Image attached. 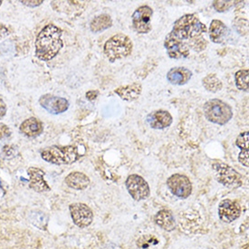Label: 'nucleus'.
<instances>
[{"label": "nucleus", "mask_w": 249, "mask_h": 249, "mask_svg": "<svg viewBox=\"0 0 249 249\" xmlns=\"http://www.w3.org/2000/svg\"><path fill=\"white\" fill-rule=\"evenodd\" d=\"M142 92V86L140 83H132L131 85L120 86L114 90L119 97L126 102H133L137 100Z\"/></svg>", "instance_id": "nucleus-17"}, {"label": "nucleus", "mask_w": 249, "mask_h": 249, "mask_svg": "<svg viewBox=\"0 0 249 249\" xmlns=\"http://www.w3.org/2000/svg\"><path fill=\"white\" fill-rule=\"evenodd\" d=\"M212 169L216 174V180L225 187L236 189L242 186V176L229 164L215 161L212 164Z\"/></svg>", "instance_id": "nucleus-6"}, {"label": "nucleus", "mask_w": 249, "mask_h": 249, "mask_svg": "<svg viewBox=\"0 0 249 249\" xmlns=\"http://www.w3.org/2000/svg\"><path fill=\"white\" fill-rule=\"evenodd\" d=\"M207 32V26L195 14H186L175 21L171 36L189 47L190 42L202 36Z\"/></svg>", "instance_id": "nucleus-2"}, {"label": "nucleus", "mask_w": 249, "mask_h": 249, "mask_svg": "<svg viewBox=\"0 0 249 249\" xmlns=\"http://www.w3.org/2000/svg\"><path fill=\"white\" fill-rule=\"evenodd\" d=\"M192 77V72L186 67H174L167 73V80L171 85L184 86Z\"/></svg>", "instance_id": "nucleus-16"}, {"label": "nucleus", "mask_w": 249, "mask_h": 249, "mask_svg": "<svg viewBox=\"0 0 249 249\" xmlns=\"http://www.w3.org/2000/svg\"><path fill=\"white\" fill-rule=\"evenodd\" d=\"M10 135V130L7 125L0 124V140L8 137Z\"/></svg>", "instance_id": "nucleus-30"}, {"label": "nucleus", "mask_w": 249, "mask_h": 249, "mask_svg": "<svg viewBox=\"0 0 249 249\" xmlns=\"http://www.w3.org/2000/svg\"><path fill=\"white\" fill-rule=\"evenodd\" d=\"M153 9L149 6H141L132 14V26L135 31L140 34L150 33L152 29L151 18Z\"/></svg>", "instance_id": "nucleus-8"}, {"label": "nucleus", "mask_w": 249, "mask_h": 249, "mask_svg": "<svg viewBox=\"0 0 249 249\" xmlns=\"http://www.w3.org/2000/svg\"><path fill=\"white\" fill-rule=\"evenodd\" d=\"M133 50V43L124 34L119 33L112 36L105 42L104 53L110 62L124 59L131 55Z\"/></svg>", "instance_id": "nucleus-3"}, {"label": "nucleus", "mask_w": 249, "mask_h": 249, "mask_svg": "<svg viewBox=\"0 0 249 249\" xmlns=\"http://www.w3.org/2000/svg\"><path fill=\"white\" fill-rule=\"evenodd\" d=\"M167 186L171 193L179 198H188L192 192V184L190 178L183 174L176 173L167 180Z\"/></svg>", "instance_id": "nucleus-9"}, {"label": "nucleus", "mask_w": 249, "mask_h": 249, "mask_svg": "<svg viewBox=\"0 0 249 249\" xmlns=\"http://www.w3.org/2000/svg\"><path fill=\"white\" fill-rule=\"evenodd\" d=\"M241 215V207L236 201L224 199L218 206L219 218L226 223L235 221Z\"/></svg>", "instance_id": "nucleus-13"}, {"label": "nucleus", "mask_w": 249, "mask_h": 249, "mask_svg": "<svg viewBox=\"0 0 249 249\" xmlns=\"http://www.w3.org/2000/svg\"><path fill=\"white\" fill-rule=\"evenodd\" d=\"M7 112V106L2 99H0V118L4 117Z\"/></svg>", "instance_id": "nucleus-34"}, {"label": "nucleus", "mask_w": 249, "mask_h": 249, "mask_svg": "<svg viewBox=\"0 0 249 249\" xmlns=\"http://www.w3.org/2000/svg\"><path fill=\"white\" fill-rule=\"evenodd\" d=\"M238 160L240 163L242 164L243 166L249 168V150H241V152L238 155Z\"/></svg>", "instance_id": "nucleus-29"}, {"label": "nucleus", "mask_w": 249, "mask_h": 249, "mask_svg": "<svg viewBox=\"0 0 249 249\" xmlns=\"http://www.w3.org/2000/svg\"><path fill=\"white\" fill-rule=\"evenodd\" d=\"M72 221L78 228L89 227L93 220V213L91 208L84 203H73L69 207Z\"/></svg>", "instance_id": "nucleus-10"}, {"label": "nucleus", "mask_w": 249, "mask_h": 249, "mask_svg": "<svg viewBox=\"0 0 249 249\" xmlns=\"http://www.w3.org/2000/svg\"><path fill=\"white\" fill-rule=\"evenodd\" d=\"M204 88L210 92H217L223 87V83L215 73H210L202 80Z\"/></svg>", "instance_id": "nucleus-23"}, {"label": "nucleus", "mask_w": 249, "mask_h": 249, "mask_svg": "<svg viewBox=\"0 0 249 249\" xmlns=\"http://www.w3.org/2000/svg\"><path fill=\"white\" fill-rule=\"evenodd\" d=\"M235 81L237 89L248 92L249 91V69H242L236 72Z\"/></svg>", "instance_id": "nucleus-25"}, {"label": "nucleus", "mask_w": 249, "mask_h": 249, "mask_svg": "<svg viewBox=\"0 0 249 249\" xmlns=\"http://www.w3.org/2000/svg\"><path fill=\"white\" fill-rule=\"evenodd\" d=\"M249 132L244 131L240 133L236 140V145L241 150H249Z\"/></svg>", "instance_id": "nucleus-27"}, {"label": "nucleus", "mask_w": 249, "mask_h": 249, "mask_svg": "<svg viewBox=\"0 0 249 249\" xmlns=\"http://www.w3.org/2000/svg\"><path fill=\"white\" fill-rule=\"evenodd\" d=\"M153 241H158L157 239L154 237V236H142L139 241H138V246L141 248V249H148L149 247L152 246L154 243Z\"/></svg>", "instance_id": "nucleus-28"}, {"label": "nucleus", "mask_w": 249, "mask_h": 249, "mask_svg": "<svg viewBox=\"0 0 249 249\" xmlns=\"http://www.w3.org/2000/svg\"><path fill=\"white\" fill-rule=\"evenodd\" d=\"M66 185L72 190H84L90 184V178L83 172L74 171L67 175L65 179Z\"/></svg>", "instance_id": "nucleus-18"}, {"label": "nucleus", "mask_w": 249, "mask_h": 249, "mask_svg": "<svg viewBox=\"0 0 249 249\" xmlns=\"http://www.w3.org/2000/svg\"><path fill=\"white\" fill-rule=\"evenodd\" d=\"M78 148L76 146H51L41 151V157L46 162L54 165H70L79 159Z\"/></svg>", "instance_id": "nucleus-4"}, {"label": "nucleus", "mask_w": 249, "mask_h": 249, "mask_svg": "<svg viewBox=\"0 0 249 249\" xmlns=\"http://www.w3.org/2000/svg\"><path fill=\"white\" fill-rule=\"evenodd\" d=\"M44 1L43 0H33V1H21V3L25 6L30 7H36L40 6Z\"/></svg>", "instance_id": "nucleus-31"}, {"label": "nucleus", "mask_w": 249, "mask_h": 249, "mask_svg": "<svg viewBox=\"0 0 249 249\" xmlns=\"http://www.w3.org/2000/svg\"><path fill=\"white\" fill-rule=\"evenodd\" d=\"M29 221L40 230H46L48 217L41 211H32L29 215Z\"/></svg>", "instance_id": "nucleus-24"}, {"label": "nucleus", "mask_w": 249, "mask_h": 249, "mask_svg": "<svg viewBox=\"0 0 249 249\" xmlns=\"http://www.w3.org/2000/svg\"><path fill=\"white\" fill-rule=\"evenodd\" d=\"M29 175V188L38 193L48 192L51 190V188L45 179V171H42L39 168L31 167L27 170Z\"/></svg>", "instance_id": "nucleus-14"}, {"label": "nucleus", "mask_w": 249, "mask_h": 249, "mask_svg": "<svg viewBox=\"0 0 249 249\" xmlns=\"http://www.w3.org/2000/svg\"><path fill=\"white\" fill-rule=\"evenodd\" d=\"M1 4H2V1H1V0H0V6H1Z\"/></svg>", "instance_id": "nucleus-36"}, {"label": "nucleus", "mask_w": 249, "mask_h": 249, "mask_svg": "<svg viewBox=\"0 0 249 249\" xmlns=\"http://www.w3.org/2000/svg\"><path fill=\"white\" fill-rule=\"evenodd\" d=\"M43 130V124L38 119L35 117L27 119L20 125V131L27 137H36L42 133Z\"/></svg>", "instance_id": "nucleus-20"}, {"label": "nucleus", "mask_w": 249, "mask_h": 249, "mask_svg": "<svg viewBox=\"0 0 249 249\" xmlns=\"http://www.w3.org/2000/svg\"><path fill=\"white\" fill-rule=\"evenodd\" d=\"M112 26V18L107 14L99 15L96 18H94L90 23V28L94 33L103 32Z\"/></svg>", "instance_id": "nucleus-22"}, {"label": "nucleus", "mask_w": 249, "mask_h": 249, "mask_svg": "<svg viewBox=\"0 0 249 249\" xmlns=\"http://www.w3.org/2000/svg\"><path fill=\"white\" fill-rule=\"evenodd\" d=\"M39 104L45 110L52 114L63 113L69 108V102L66 99L49 93L40 97Z\"/></svg>", "instance_id": "nucleus-11"}, {"label": "nucleus", "mask_w": 249, "mask_h": 249, "mask_svg": "<svg viewBox=\"0 0 249 249\" xmlns=\"http://www.w3.org/2000/svg\"><path fill=\"white\" fill-rule=\"evenodd\" d=\"M126 188L131 197L141 201L144 200L150 196V186L143 178L138 174H131L126 179Z\"/></svg>", "instance_id": "nucleus-7"}, {"label": "nucleus", "mask_w": 249, "mask_h": 249, "mask_svg": "<svg viewBox=\"0 0 249 249\" xmlns=\"http://www.w3.org/2000/svg\"><path fill=\"white\" fill-rule=\"evenodd\" d=\"M62 29L49 24L38 34L36 40V55L42 61L54 58L64 46L62 40Z\"/></svg>", "instance_id": "nucleus-1"}, {"label": "nucleus", "mask_w": 249, "mask_h": 249, "mask_svg": "<svg viewBox=\"0 0 249 249\" xmlns=\"http://www.w3.org/2000/svg\"><path fill=\"white\" fill-rule=\"evenodd\" d=\"M203 112L206 119L215 124H227L233 117L232 107L219 99L207 101L203 106Z\"/></svg>", "instance_id": "nucleus-5"}, {"label": "nucleus", "mask_w": 249, "mask_h": 249, "mask_svg": "<svg viewBox=\"0 0 249 249\" xmlns=\"http://www.w3.org/2000/svg\"><path fill=\"white\" fill-rule=\"evenodd\" d=\"M98 91L92 90V91H89V92H86V98L88 99L89 101H93V100H95V99L98 97Z\"/></svg>", "instance_id": "nucleus-33"}, {"label": "nucleus", "mask_w": 249, "mask_h": 249, "mask_svg": "<svg viewBox=\"0 0 249 249\" xmlns=\"http://www.w3.org/2000/svg\"><path fill=\"white\" fill-rule=\"evenodd\" d=\"M229 29L220 20H212L210 26V38L215 44H221L227 38Z\"/></svg>", "instance_id": "nucleus-19"}, {"label": "nucleus", "mask_w": 249, "mask_h": 249, "mask_svg": "<svg viewBox=\"0 0 249 249\" xmlns=\"http://www.w3.org/2000/svg\"><path fill=\"white\" fill-rule=\"evenodd\" d=\"M154 220L159 227L168 232L173 231L176 228V221L171 210H160L155 215Z\"/></svg>", "instance_id": "nucleus-21"}, {"label": "nucleus", "mask_w": 249, "mask_h": 249, "mask_svg": "<svg viewBox=\"0 0 249 249\" xmlns=\"http://www.w3.org/2000/svg\"><path fill=\"white\" fill-rule=\"evenodd\" d=\"M244 249H249V245H247V247H246Z\"/></svg>", "instance_id": "nucleus-35"}, {"label": "nucleus", "mask_w": 249, "mask_h": 249, "mask_svg": "<svg viewBox=\"0 0 249 249\" xmlns=\"http://www.w3.org/2000/svg\"><path fill=\"white\" fill-rule=\"evenodd\" d=\"M8 34H9V30L7 26L0 24V39L5 38L7 36H8Z\"/></svg>", "instance_id": "nucleus-32"}, {"label": "nucleus", "mask_w": 249, "mask_h": 249, "mask_svg": "<svg viewBox=\"0 0 249 249\" xmlns=\"http://www.w3.org/2000/svg\"><path fill=\"white\" fill-rule=\"evenodd\" d=\"M147 121L152 129L163 130L171 126L173 118L168 111L157 110L147 116Z\"/></svg>", "instance_id": "nucleus-15"}, {"label": "nucleus", "mask_w": 249, "mask_h": 249, "mask_svg": "<svg viewBox=\"0 0 249 249\" xmlns=\"http://www.w3.org/2000/svg\"><path fill=\"white\" fill-rule=\"evenodd\" d=\"M164 46L167 50L168 55L172 59L187 58L190 55V48L182 42L174 38L170 33L166 36Z\"/></svg>", "instance_id": "nucleus-12"}, {"label": "nucleus", "mask_w": 249, "mask_h": 249, "mask_svg": "<svg viewBox=\"0 0 249 249\" xmlns=\"http://www.w3.org/2000/svg\"><path fill=\"white\" fill-rule=\"evenodd\" d=\"M236 3H238V1H214L213 2V7L216 9L217 12H225L230 10L231 7L234 5H236Z\"/></svg>", "instance_id": "nucleus-26"}]
</instances>
